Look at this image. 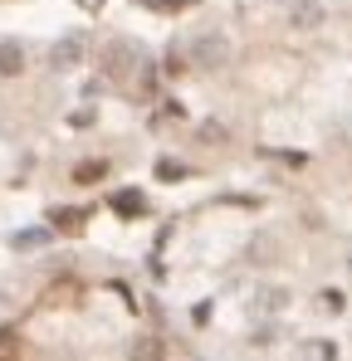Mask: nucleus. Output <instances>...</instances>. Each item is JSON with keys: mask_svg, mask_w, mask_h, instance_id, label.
<instances>
[{"mask_svg": "<svg viewBox=\"0 0 352 361\" xmlns=\"http://www.w3.org/2000/svg\"><path fill=\"white\" fill-rule=\"evenodd\" d=\"M294 25H304V29L323 25V10H318V0H299V5H294Z\"/></svg>", "mask_w": 352, "mask_h": 361, "instance_id": "20e7f679", "label": "nucleus"}, {"mask_svg": "<svg viewBox=\"0 0 352 361\" xmlns=\"http://www.w3.org/2000/svg\"><path fill=\"white\" fill-rule=\"evenodd\" d=\"M113 210H122V215L142 210V190H117V195H113Z\"/></svg>", "mask_w": 352, "mask_h": 361, "instance_id": "6e6552de", "label": "nucleus"}, {"mask_svg": "<svg viewBox=\"0 0 352 361\" xmlns=\"http://www.w3.org/2000/svg\"><path fill=\"white\" fill-rule=\"evenodd\" d=\"M103 176H108V162H84V166H74V180H79V185H98Z\"/></svg>", "mask_w": 352, "mask_h": 361, "instance_id": "39448f33", "label": "nucleus"}, {"mask_svg": "<svg viewBox=\"0 0 352 361\" xmlns=\"http://www.w3.org/2000/svg\"><path fill=\"white\" fill-rule=\"evenodd\" d=\"M49 59H54V69H74V64L84 59V39H59Z\"/></svg>", "mask_w": 352, "mask_h": 361, "instance_id": "7ed1b4c3", "label": "nucleus"}, {"mask_svg": "<svg viewBox=\"0 0 352 361\" xmlns=\"http://www.w3.org/2000/svg\"><path fill=\"white\" fill-rule=\"evenodd\" d=\"M49 235L44 230H30V235H15V249H34V244H44Z\"/></svg>", "mask_w": 352, "mask_h": 361, "instance_id": "9d476101", "label": "nucleus"}, {"mask_svg": "<svg viewBox=\"0 0 352 361\" xmlns=\"http://www.w3.org/2000/svg\"><path fill=\"white\" fill-rule=\"evenodd\" d=\"M338 352H333V342H308L304 352H299V361H333Z\"/></svg>", "mask_w": 352, "mask_h": 361, "instance_id": "0eeeda50", "label": "nucleus"}, {"mask_svg": "<svg viewBox=\"0 0 352 361\" xmlns=\"http://www.w3.org/2000/svg\"><path fill=\"white\" fill-rule=\"evenodd\" d=\"M0 74H5V79L25 74V44H20V39H0Z\"/></svg>", "mask_w": 352, "mask_h": 361, "instance_id": "f03ea898", "label": "nucleus"}, {"mask_svg": "<svg viewBox=\"0 0 352 361\" xmlns=\"http://www.w3.org/2000/svg\"><path fill=\"white\" fill-rule=\"evenodd\" d=\"M191 64H201V69H221L226 59H230V39L221 34V29H206V34H196L191 39Z\"/></svg>", "mask_w": 352, "mask_h": 361, "instance_id": "f257e3e1", "label": "nucleus"}, {"mask_svg": "<svg viewBox=\"0 0 352 361\" xmlns=\"http://www.w3.org/2000/svg\"><path fill=\"white\" fill-rule=\"evenodd\" d=\"M157 176H162V180H181V176H186V166H181V162H157Z\"/></svg>", "mask_w": 352, "mask_h": 361, "instance_id": "1a4fd4ad", "label": "nucleus"}, {"mask_svg": "<svg viewBox=\"0 0 352 361\" xmlns=\"http://www.w3.org/2000/svg\"><path fill=\"white\" fill-rule=\"evenodd\" d=\"M152 10H186V5H196V0H147Z\"/></svg>", "mask_w": 352, "mask_h": 361, "instance_id": "9b49d317", "label": "nucleus"}, {"mask_svg": "<svg viewBox=\"0 0 352 361\" xmlns=\"http://www.w3.org/2000/svg\"><path fill=\"white\" fill-rule=\"evenodd\" d=\"M132 361H162V342H157V337H142V342L132 347Z\"/></svg>", "mask_w": 352, "mask_h": 361, "instance_id": "423d86ee", "label": "nucleus"}]
</instances>
